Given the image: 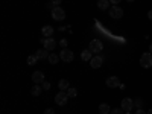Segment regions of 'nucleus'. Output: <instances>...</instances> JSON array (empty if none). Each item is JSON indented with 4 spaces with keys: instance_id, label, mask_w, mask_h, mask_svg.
Returning a JSON list of instances; mask_svg holds the SVG:
<instances>
[{
    "instance_id": "obj_33",
    "label": "nucleus",
    "mask_w": 152,
    "mask_h": 114,
    "mask_svg": "<svg viewBox=\"0 0 152 114\" xmlns=\"http://www.w3.org/2000/svg\"><path fill=\"white\" fill-rule=\"evenodd\" d=\"M146 114H152V110H149V111H148V113H146Z\"/></svg>"
},
{
    "instance_id": "obj_26",
    "label": "nucleus",
    "mask_w": 152,
    "mask_h": 114,
    "mask_svg": "<svg viewBox=\"0 0 152 114\" xmlns=\"http://www.w3.org/2000/svg\"><path fill=\"white\" fill-rule=\"evenodd\" d=\"M50 2H52L55 6H59L61 5V2H62V0H50Z\"/></svg>"
},
{
    "instance_id": "obj_4",
    "label": "nucleus",
    "mask_w": 152,
    "mask_h": 114,
    "mask_svg": "<svg viewBox=\"0 0 152 114\" xmlns=\"http://www.w3.org/2000/svg\"><path fill=\"white\" fill-rule=\"evenodd\" d=\"M102 49H104V44L100 40H91L90 41V47H88V50H90L91 53H99V52H102Z\"/></svg>"
},
{
    "instance_id": "obj_11",
    "label": "nucleus",
    "mask_w": 152,
    "mask_h": 114,
    "mask_svg": "<svg viewBox=\"0 0 152 114\" xmlns=\"http://www.w3.org/2000/svg\"><path fill=\"white\" fill-rule=\"evenodd\" d=\"M119 85H120V81H119L117 76H110L107 79V87H110V88H116Z\"/></svg>"
},
{
    "instance_id": "obj_13",
    "label": "nucleus",
    "mask_w": 152,
    "mask_h": 114,
    "mask_svg": "<svg viewBox=\"0 0 152 114\" xmlns=\"http://www.w3.org/2000/svg\"><path fill=\"white\" fill-rule=\"evenodd\" d=\"M53 32H55V29H53L52 26H49V24H47V26H44V28L41 29V34H43L46 38H50V37L53 35Z\"/></svg>"
},
{
    "instance_id": "obj_28",
    "label": "nucleus",
    "mask_w": 152,
    "mask_h": 114,
    "mask_svg": "<svg viewBox=\"0 0 152 114\" xmlns=\"http://www.w3.org/2000/svg\"><path fill=\"white\" fill-rule=\"evenodd\" d=\"M110 2H111L113 5H119V3H120V0H110Z\"/></svg>"
},
{
    "instance_id": "obj_2",
    "label": "nucleus",
    "mask_w": 152,
    "mask_h": 114,
    "mask_svg": "<svg viewBox=\"0 0 152 114\" xmlns=\"http://www.w3.org/2000/svg\"><path fill=\"white\" fill-rule=\"evenodd\" d=\"M52 18L56 20V21H62V20L66 18V11L62 9V8H59V6H55L52 9Z\"/></svg>"
},
{
    "instance_id": "obj_16",
    "label": "nucleus",
    "mask_w": 152,
    "mask_h": 114,
    "mask_svg": "<svg viewBox=\"0 0 152 114\" xmlns=\"http://www.w3.org/2000/svg\"><path fill=\"white\" fill-rule=\"evenodd\" d=\"M58 85H59V90H61V91L69 90V88H70V82H69L67 79H61V81L58 82Z\"/></svg>"
},
{
    "instance_id": "obj_15",
    "label": "nucleus",
    "mask_w": 152,
    "mask_h": 114,
    "mask_svg": "<svg viewBox=\"0 0 152 114\" xmlns=\"http://www.w3.org/2000/svg\"><path fill=\"white\" fill-rule=\"evenodd\" d=\"M91 58H93V53H91L88 49L81 52V59H82V61H91Z\"/></svg>"
},
{
    "instance_id": "obj_1",
    "label": "nucleus",
    "mask_w": 152,
    "mask_h": 114,
    "mask_svg": "<svg viewBox=\"0 0 152 114\" xmlns=\"http://www.w3.org/2000/svg\"><path fill=\"white\" fill-rule=\"evenodd\" d=\"M108 12H110V17H111V18L119 20V18H122V17H123V9H122L119 5L111 6V8L108 9Z\"/></svg>"
},
{
    "instance_id": "obj_27",
    "label": "nucleus",
    "mask_w": 152,
    "mask_h": 114,
    "mask_svg": "<svg viewBox=\"0 0 152 114\" xmlns=\"http://www.w3.org/2000/svg\"><path fill=\"white\" fill-rule=\"evenodd\" d=\"M59 44L62 46V49H66V46H67V40H61V41H59Z\"/></svg>"
},
{
    "instance_id": "obj_34",
    "label": "nucleus",
    "mask_w": 152,
    "mask_h": 114,
    "mask_svg": "<svg viewBox=\"0 0 152 114\" xmlns=\"http://www.w3.org/2000/svg\"><path fill=\"white\" fill-rule=\"evenodd\" d=\"M126 2H129V3H131V2H134V0H126Z\"/></svg>"
},
{
    "instance_id": "obj_20",
    "label": "nucleus",
    "mask_w": 152,
    "mask_h": 114,
    "mask_svg": "<svg viewBox=\"0 0 152 114\" xmlns=\"http://www.w3.org/2000/svg\"><path fill=\"white\" fill-rule=\"evenodd\" d=\"M67 94H69V97H76V96H78V90H76V88H73V87H70L69 91H67Z\"/></svg>"
},
{
    "instance_id": "obj_7",
    "label": "nucleus",
    "mask_w": 152,
    "mask_h": 114,
    "mask_svg": "<svg viewBox=\"0 0 152 114\" xmlns=\"http://www.w3.org/2000/svg\"><path fill=\"white\" fill-rule=\"evenodd\" d=\"M41 41H43V44H44V49L49 50V52L56 47V40H53L52 37H50V38H44V40H41Z\"/></svg>"
},
{
    "instance_id": "obj_30",
    "label": "nucleus",
    "mask_w": 152,
    "mask_h": 114,
    "mask_svg": "<svg viewBox=\"0 0 152 114\" xmlns=\"http://www.w3.org/2000/svg\"><path fill=\"white\" fill-rule=\"evenodd\" d=\"M148 17H149V18H151V20H152V9H151V11H149V12H148Z\"/></svg>"
},
{
    "instance_id": "obj_3",
    "label": "nucleus",
    "mask_w": 152,
    "mask_h": 114,
    "mask_svg": "<svg viewBox=\"0 0 152 114\" xmlns=\"http://www.w3.org/2000/svg\"><path fill=\"white\" fill-rule=\"evenodd\" d=\"M140 66H142L143 69L152 67V53H151V52H146V53L142 55V58H140Z\"/></svg>"
},
{
    "instance_id": "obj_32",
    "label": "nucleus",
    "mask_w": 152,
    "mask_h": 114,
    "mask_svg": "<svg viewBox=\"0 0 152 114\" xmlns=\"http://www.w3.org/2000/svg\"><path fill=\"white\" fill-rule=\"evenodd\" d=\"M149 50H151V53H152V44H151V46H149Z\"/></svg>"
},
{
    "instance_id": "obj_12",
    "label": "nucleus",
    "mask_w": 152,
    "mask_h": 114,
    "mask_svg": "<svg viewBox=\"0 0 152 114\" xmlns=\"http://www.w3.org/2000/svg\"><path fill=\"white\" fill-rule=\"evenodd\" d=\"M110 5H111L110 0H97V8H99L100 11H107V9H110Z\"/></svg>"
},
{
    "instance_id": "obj_23",
    "label": "nucleus",
    "mask_w": 152,
    "mask_h": 114,
    "mask_svg": "<svg viewBox=\"0 0 152 114\" xmlns=\"http://www.w3.org/2000/svg\"><path fill=\"white\" fill-rule=\"evenodd\" d=\"M111 114H123V110L122 108H116V110H113Z\"/></svg>"
},
{
    "instance_id": "obj_17",
    "label": "nucleus",
    "mask_w": 152,
    "mask_h": 114,
    "mask_svg": "<svg viewBox=\"0 0 152 114\" xmlns=\"http://www.w3.org/2000/svg\"><path fill=\"white\" fill-rule=\"evenodd\" d=\"M99 113H100V114H110V113H111L110 105H108V104H100V105H99Z\"/></svg>"
},
{
    "instance_id": "obj_19",
    "label": "nucleus",
    "mask_w": 152,
    "mask_h": 114,
    "mask_svg": "<svg viewBox=\"0 0 152 114\" xmlns=\"http://www.w3.org/2000/svg\"><path fill=\"white\" fill-rule=\"evenodd\" d=\"M47 59H49V62H50V64H56L59 58H58V55H55V53H50Z\"/></svg>"
},
{
    "instance_id": "obj_5",
    "label": "nucleus",
    "mask_w": 152,
    "mask_h": 114,
    "mask_svg": "<svg viewBox=\"0 0 152 114\" xmlns=\"http://www.w3.org/2000/svg\"><path fill=\"white\" fill-rule=\"evenodd\" d=\"M73 56H75L73 52H72L70 49H67V47H66V49H62V50H61V53H59V58L64 61V62H72V61H73Z\"/></svg>"
},
{
    "instance_id": "obj_22",
    "label": "nucleus",
    "mask_w": 152,
    "mask_h": 114,
    "mask_svg": "<svg viewBox=\"0 0 152 114\" xmlns=\"http://www.w3.org/2000/svg\"><path fill=\"white\" fill-rule=\"evenodd\" d=\"M142 105H143V100H142V99H135V100H134V107L140 108Z\"/></svg>"
},
{
    "instance_id": "obj_31",
    "label": "nucleus",
    "mask_w": 152,
    "mask_h": 114,
    "mask_svg": "<svg viewBox=\"0 0 152 114\" xmlns=\"http://www.w3.org/2000/svg\"><path fill=\"white\" fill-rule=\"evenodd\" d=\"M125 114H132L131 111H125Z\"/></svg>"
},
{
    "instance_id": "obj_21",
    "label": "nucleus",
    "mask_w": 152,
    "mask_h": 114,
    "mask_svg": "<svg viewBox=\"0 0 152 114\" xmlns=\"http://www.w3.org/2000/svg\"><path fill=\"white\" fill-rule=\"evenodd\" d=\"M37 61H38V58H37L35 55H31V56H28V64H29V66H34V64H37Z\"/></svg>"
},
{
    "instance_id": "obj_18",
    "label": "nucleus",
    "mask_w": 152,
    "mask_h": 114,
    "mask_svg": "<svg viewBox=\"0 0 152 114\" xmlns=\"http://www.w3.org/2000/svg\"><path fill=\"white\" fill-rule=\"evenodd\" d=\"M41 90H43V87H40V84H34L31 93H32L34 96H40V94H41Z\"/></svg>"
},
{
    "instance_id": "obj_6",
    "label": "nucleus",
    "mask_w": 152,
    "mask_h": 114,
    "mask_svg": "<svg viewBox=\"0 0 152 114\" xmlns=\"http://www.w3.org/2000/svg\"><path fill=\"white\" fill-rule=\"evenodd\" d=\"M67 100H69V94H67V93H64V91H59V93L55 96V102H56L59 107L67 105Z\"/></svg>"
},
{
    "instance_id": "obj_24",
    "label": "nucleus",
    "mask_w": 152,
    "mask_h": 114,
    "mask_svg": "<svg viewBox=\"0 0 152 114\" xmlns=\"http://www.w3.org/2000/svg\"><path fill=\"white\" fill-rule=\"evenodd\" d=\"M41 87H43V90H49V88H50V84H49V82H46V81H44V82H43V84H41Z\"/></svg>"
},
{
    "instance_id": "obj_9",
    "label": "nucleus",
    "mask_w": 152,
    "mask_h": 114,
    "mask_svg": "<svg viewBox=\"0 0 152 114\" xmlns=\"http://www.w3.org/2000/svg\"><path fill=\"white\" fill-rule=\"evenodd\" d=\"M102 64H104V56H100V55L93 56V58H91V61H90V66H91L93 69H99V67H102Z\"/></svg>"
},
{
    "instance_id": "obj_10",
    "label": "nucleus",
    "mask_w": 152,
    "mask_h": 114,
    "mask_svg": "<svg viewBox=\"0 0 152 114\" xmlns=\"http://www.w3.org/2000/svg\"><path fill=\"white\" fill-rule=\"evenodd\" d=\"M32 81H34V84H43L44 82V73L40 72V70L34 72L32 73Z\"/></svg>"
},
{
    "instance_id": "obj_29",
    "label": "nucleus",
    "mask_w": 152,
    "mask_h": 114,
    "mask_svg": "<svg viewBox=\"0 0 152 114\" xmlns=\"http://www.w3.org/2000/svg\"><path fill=\"white\" fill-rule=\"evenodd\" d=\"M135 114H146V113H145V111H143V110H142V108H138V110H137V113H135Z\"/></svg>"
},
{
    "instance_id": "obj_25",
    "label": "nucleus",
    "mask_w": 152,
    "mask_h": 114,
    "mask_svg": "<svg viewBox=\"0 0 152 114\" xmlns=\"http://www.w3.org/2000/svg\"><path fill=\"white\" fill-rule=\"evenodd\" d=\"M44 114H55V110H53V108H47V110L44 111Z\"/></svg>"
},
{
    "instance_id": "obj_8",
    "label": "nucleus",
    "mask_w": 152,
    "mask_h": 114,
    "mask_svg": "<svg viewBox=\"0 0 152 114\" xmlns=\"http://www.w3.org/2000/svg\"><path fill=\"white\" fill-rule=\"evenodd\" d=\"M120 107H122V110H123V111H131V110H132V107H134V100H132V99H129V97H125V99L122 100Z\"/></svg>"
},
{
    "instance_id": "obj_14",
    "label": "nucleus",
    "mask_w": 152,
    "mask_h": 114,
    "mask_svg": "<svg viewBox=\"0 0 152 114\" xmlns=\"http://www.w3.org/2000/svg\"><path fill=\"white\" fill-rule=\"evenodd\" d=\"M35 56H37L38 59H46V58H49V50H46V49H38L37 53H35Z\"/></svg>"
}]
</instances>
